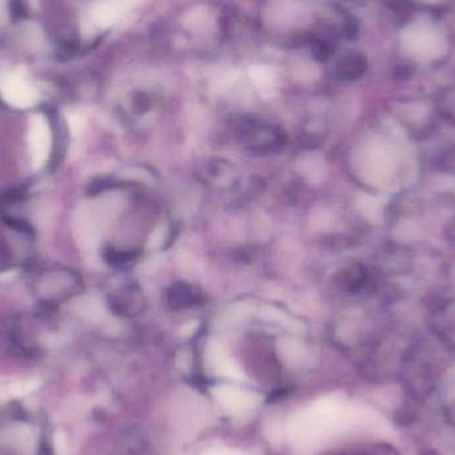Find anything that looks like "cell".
Here are the masks:
<instances>
[{"instance_id":"7a4b0ae2","label":"cell","mask_w":455,"mask_h":455,"mask_svg":"<svg viewBox=\"0 0 455 455\" xmlns=\"http://www.w3.org/2000/svg\"><path fill=\"white\" fill-rule=\"evenodd\" d=\"M29 152H31L32 165L42 168L50 157L52 148V132L50 123L44 115H35L29 123Z\"/></svg>"},{"instance_id":"3957f363","label":"cell","mask_w":455,"mask_h":455,"mask_svg":"<svg viewBox=\"0 0 455 455\" xmlns=\"http://www.w3.org/2000/svg\"><path fill=\"white\" fill-rule=\"evenodd\" d=\"M331 455H398L395 449L387 445H360Z\"/></svg>"},{"instance_id":"6da1fadb","label":"cell","mask_w":455,"mask_h":455,"mask_svg":"<svg viewBox=\"0 0 455 455\" xmlns=\"http://www.w3.org/2000/svg\"><path fill=\"white\" fill-rule=\"evenodd\" d=\"M0 96L5 103L26 109L39 101V92L20 71L11 72L0 80Z\"/></svg>"}]
</instances>
